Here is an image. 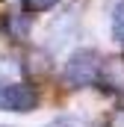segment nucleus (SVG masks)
I'll return each mask as SVG.
<instances>
[{
  "mask_svg": "<svg viewBox=\"0 0 124 127\" xmlns=\"http://www.w3.org/2000/svg\"><path fill=\"white\" fill-rule=\"evenodd\" d=\"M100 53L94 47H80L68 56V62L62 68V80L68 83V89H86L97 83V74H100Z\"/></svg>",
  "mask_w": 124,
  "mask_h": 127,
  "instance_id": "obj_1",
  "label": "nucleus"
},
{
  "mask_svg": "<svg viewBox=\"0 0 124 127\" xmlns=\"http://www.w3.org/2000/svg\"><path fill=\"white\" fill-rule=\"evenodd\" d=\"M77 27H80V6L71 3V6H65L59 15L47 24V50H50V53L62 50V47L77 35Z\"/></svg>",
  "mask_w": 124,
  "mask_h": 127,
  "instance_id": "obj_2",
  "label": "nucleus"
},
{
  "mask_svg": "<svg viewBox=\"0 0 124 127\" xmlns=\"http://www.w3.org/2000/svg\"><path fill=\"white\" fill-rule=\"evenodd\" d=\"M0 106L9 112H32L38 106V92L30 83H9L0 89Z\"/></svg>",
  "mask_w": 124,
  "mask_h": 127,
  "instance_id": "obj_3",
  "label": "nucleus"
},
{
  "mask_svg": "<svg viewBox=\"0 0 124 127\" xmlns=\"http://www.w3.org/2000/svg\"><path fill=\"white\" fill-rule=\"evenodd\" d=\"M0 32L3 38H9L12 44H24L32 32V18L30 12H6L0 18Z\"/></svg>",
  "mask_w": 124,
  "mask_h": 127,
  "instance_id": "obj_4",
  "label": "nucleus"
},
{
  "mask_svg": "<svg viewBox=\"0 0 124 127\" xmlns=\"http://www.w3.org/2000/svg\"><path fill=\"white\" fill-rule=\"evenodd\" d=\"M97 83L109 95H124V56H109L100 62Z\"/></svg>",
  "mask_w": 124,
  "mask_h": 127,
  "instance_id": "obj_5",
  "label": "nucleus"
},
{
  "mask_svg": "<svg viewBox=\"0 0 124 127\" xmlns=\"http://www.w3.org/2000/svg\"><path fill=\"white\" fill-rule=\"evenodd\" d=\"M109 27H112V38L124 44V0H118L112 6V15H109Z\"/></svg>",
  "mask_w": 124,
  "mask_h": 127,
  "instance_id": "obj_6",
  "label": "nucleus"
},
{
  "mask_svg": "<svg viewBox=\"0 0 124 127\" xmlns=\"http://www.w3.org/2000/svg\"><path fill=\"white\" fill-rule=\"evenodd\" d=\"M59 0H21V6H24V12H30V15H35V12H47V9H53Z\"/></svg>",
  "mask_w": 124,
  "mask_h": 127,
  "instance_id": "obj_7",
  "label": "nucleus"
},
{
  "mask_svg": "<svg viewBox=\"0 0 124 127\" xmlns=\"http://www.w3.org/2000/svg\"><path fill=\"white\" fill-rule=\"evenodd\" d=\"M47 127H89V121H83L77 115H59V118H53Z\"/></svg>",
  "mask_w": 124,
  "mask_h": 127,
  "instance_id": "obj_8",
  "label": "nucleus"
},
{
  "mask_svg": "<svg viewBox=\"0 0 124 127\" xmlns=\"http://www.w3.org/2000/svg\"><path fill=\"white\" fill-rule=\"evenodd\" d=\"M109 127H124V109H118V112L109 118Z\"/></svg>",
  "mask_w": 124,
  "mask_h": 127,
  "instance_id": "obj_9",
  "label": "nucleus"
},
{
  "mask_svg": "<svg viewBox=\"0 0 124 127\" xmlns=\"http://www.w3.org/2000/svg\"><path fill=\"white\" fill-rule=\"evenodd\" d=\"M0 127H6V124H0Z\"/></svg>",
  "mask_w": 124,
  "mask_h": 127,
  "instance_id": "obj_10",
  "label": "nucleus"
}]
</instances>
